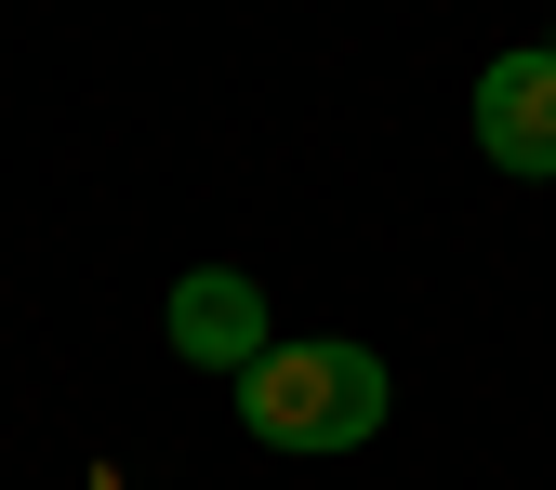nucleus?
<instances>
[{
  "label": "nucleus",
  "instance_id": "obj_1",
  "mask_svg": "<svg viewBox=\"0 0 556 490\" xmlns=\"http://www.w3.org/2000/svg\"><path fill=\"white\" fill-rule=\"evenodd\" d=\"M384 359L371 344H344V331H318V344H265V359L239 372V425L265 438V451H358V438H384Z\"/></svg>",
  "mask_w": 556,
  "mask_h": 490
},
{
  "label": "nucleus",
  "instance_id": "obj_2",
  "mask_svg": "<svg viewBox=\"0 0 556 490\" xmlns=\"http://www.w3.org/2000/svg\"><path fill=\"white\" fill-rule=\"evenodd\" d=\"M477 147H491L504 173H556V53L530 40V53H491L477 66Z\"/></svg>",
  "mask_w": 556,
  "mask_h": 490
},
{
  "label": "nucleus",
  "instance_id": "obj_3",
  "mask_svg": "<svg viewBox=\"0 0 556 490\" xmlns=\"http://www.w3.org/2000/svg\"><path fill=\"white\" fill-rule=\"evenodd\" d=\"M265 344H278V331H265V292H252L239 265H199V278H173V359H199V372H226V385H239Z\"/></svg>",
  "mask_w": 556,
  "mask_h": 490
},
{
  "label": "nucleus",
  "instance_id": "obj_4",
  "mask_svg": "<svg viewBox=\"0 0 556 490\" xmlns=\"http://www.w3.org/2000/svg\"><path fill=\"white\" fill-rule=\"evenodd\" d=\"M543 53H556V40H543Z\"/></svg>",
  "mask_w": 556,
  "mask_h": 490
}]
</instances>
